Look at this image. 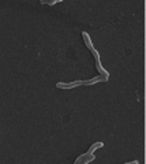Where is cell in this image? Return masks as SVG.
<instances>
[{
	"instance_id": "cell-1",
	"label": "cell",
	"mask_w": 146,
	"mask_h": 164,
	"mask_svg": "<svg viewBox=\"0 0 146 164\" xmlns=\"http://www.w3.org/2000/svg\"><path fill=\"white\" fill-rule=\"evenodd\" d=\"M83 85V81H74V82H58L56 88L58 89H74L77 86Z\"/></svg>"
},
{
	"instance_id": "cell-2",
	"label": "cell",
	"mask_w": 146,
	"mask_h": 164,
	"mask_svg": "<svg viewBox=\"0 0 146 164\" xmlns=\"http://www.w3.org/2000/svg\"><path fill=\"white\" fill-rule=\"evenodd\" d=\"M109 78L104 77V75H97L94 78H92V79H88V81H83V85H86V86H90V85H94V84H98V82H107Z\"/></svg>"
},
{
	"instance_id": "cell-8",
	"label": "cell",
	"mask_w": 146,
	"mask_h": 164,
	"mask_svg": "<svg viewBox=\"0 0 146 164\" xmlns=\"http://www.w3.org/2000/svg\"><path fill=\"white\" fill-rule=\"evenodd\" d=\"M90 52L93 54V56H94V59H96V60H100V55H98V52H97V51L94 49V48H93V49H92Z\"/></svg>"
},
{
	"instance_id": "cell-4",
	"label": "cell",
	"mask_w": 146,
	"mask_h": 164,
	"mask_svg": "<svg viewBox=\"0 0 146 164\" xmlns=\"http://www.w3.org/2000/svg\"><path fill=\"white\" fill-rule=\"evenodd\" d=\"M82 37H83V41H85V44H86V47H88L89 48V49H93V48H94V47H93V44H92V40H90V36H89L88 34V33H86V32H82Z\"/></svg>"
},
{
	"instance_id": "cell-5",
	"label": "cell",
	"mask_w": 146,
	"mask_h": 164,
	"mask_svg": "<svg viewBox=\"0 0 146 164\" xmlns=\"http://www.w3.org/2000/svg\"><path fill=\"white\" fill-rule=\"evenodd\" d=\"M103 146H104V144H103V142H94V144H93L90 148H89L88 153H89V155H92L93 152L96 151V149H98V148H103Z\"/></svg>"
},
{
	"instance_id": "cell-6",
	"label": "cell",
	"mask_w": 146,
	"mask_h": 164,
	"mask_svg": "<svg viewBox=\"0 0 146 164\" xmlns=\"http://www.w3.org/2000/svg\"><path fill=\"white\" fill-rule=\"evenodd\" d=\"M62 0H41V4H47V6H55L58 3H60Z\"/></svg>"
},
{
	"instance_id": "cell-7",
	"label": "cell",
	"mask_w": 146,
	"mask_h": 164,
	"mask_svg": "<svg viewBox=\"0 0 146 164\" xmlns=\"http://www.w3.org/2000/svg\"><path fill=\"white\" fill-rule=\"evenodd\" d=\"M94 159H96V157H94V155H93V153H92V155H89V156H88V157H86V159H85V160H83V161H82V163H85V164H88V163H90V161H93V160H94Z\"/></svg>"
},
{
	"instance_id": "cell-3",
	"label": "cell",
	"mask_w": 146,
	"mask_h": 164,
	"mask_svg": "<svg viewBox=\"0 0 146 164\" xmlns=\"http://www.w3.org/2000/svg\"><path fill=\"white\" fill-rule=\"evenodd\" d=\"M96 67H97V71H98L100 75H104V77L109 78V73H108L107 70L104 69L103 66H101V62H100V60H96Z\"/></svg>"
}]
</instances>
